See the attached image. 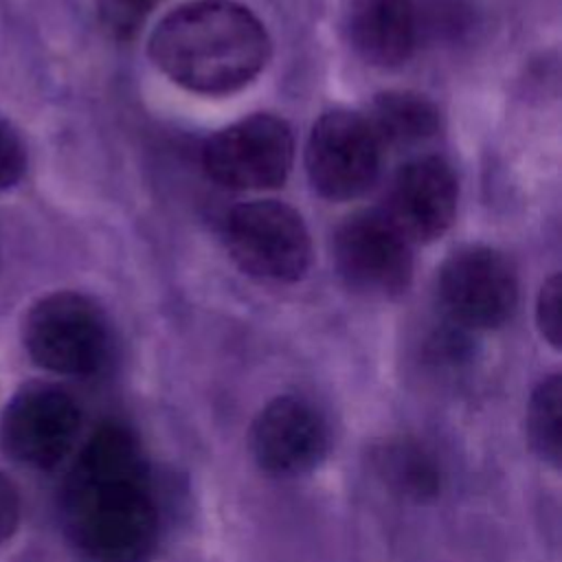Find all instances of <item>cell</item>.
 <instances>
[{
    "mask_svg": "<svg viewBox=\"0 0 562 562\" xmlns=\"http://www.w3.org/2000/svg\"><path fill=\"white\" fill-rule=\"evenodd\" d=\"M70 542L86 562H145L158 538V512L136 437L101 426L81 448L61 494Z\"/></svg>",
    "mask_w": 562,
    "mask_h": 562,
    "instance_id": "cell-1",
    "label": "cell"
},
{
    "mask_svg": "<svg viewBox=\"0 0 562 562\" xmlns=\"http://www.w3.org/2000/svg\"><path fill=\"white\" fill-rule=\"evenodd\" d=\"M263 22L237 0H189L151 31L147 53L176 86L222 97L248 86L270 59Z\"/></svg>",
    "mask_w": 562,
    "mask_h": 562,
    "instance_id": "cell-2",
    "label": "cell"
},
{
    "mask_svg": "<svg viewBox=\"0 0 562 562\" xmlns=\"http://www.w3.org/2000/svg\"><path fill=\"white\" fill-rule=\"evenodd\" d=\"M29 358L59 375H92L110 356V327L99 305L70 290L35 301L22 323Z\"/></svg>",
    "mask_w": 562,
    "mask_h": 562,
    "instance_id": "cell-3",
    "label": "cell"
},
{
    "mask_svg": "<svg viewBox=\"0 0 562 562\" xmlns=\"http://www.w3.org/2000/svg\"><path fill=\"white\" fill-rule=\"evenodd\" d=\"M224 241L233 261L257 279L292 283L305 277L312 263V239L303 217L279 200L233 206Z\"/></svg>",
    "mask_w": 562,
    "mask_h": 562,
    "instance_id": "cell-4",
    "label": "cell"
},
{
    "mask_svg": "<svg viewBox=\"0 0 562 562\" xmlns=\"http://www.w3.org/2000/svg\"><path fill=\"white\" fill-rule=\"evenodd\" d=\"M294 162L290 125L274 114H250L213 136L202 147L206 176L233 191H266L285 182Z\"/></svg>",
    "mask_w": 562,
    "mask_h": 562,
    "instance_id": "cell-5",
    "label": "cell"
},
{
    "mask_svg": "<svg viewBox=\"0 0 562 562\" xmlns=\"http://www.w3.org/2000/svg\"><path fill=\"white\" fill-rule=\"evenodd\" d=\"M384 149L362 114L325 112L312 127L305 169L318 195L347 202L364 195L380 178Z\"/></svg>",
    "mask_w": 562,
    "mask_h": 562,
    "instance_id": "cell-6",
    "label": "cell"
},
{
    "mask_svg": "<svg viewBox=\"0 0 562 562\" xmlns=\"http://www.w3.org/2000/svg\"><path fill=\"white\" fill-rule=\"evenodd\" d=\"M81 411L61 386L31 382L18 389L0 417V446L13 461L50 470L59 465L75 446Z\"/></svg>",
    "mask_w": 562,
    "mask_h": 562,
    "instance_id": "cell-7",
    "label": "cell"
},
{
    "mask_svg": "<svg viewBox=\"0 0 562 562\" xmlns=\"http://www.w3.org/2000/svg\"><path fill=\"white\" fill-rule=\"evenodd\" d=\"M437 281L443 310L468 329L501 327L518 303L514 266L490 246L454 250L439 268Z\"/></svg>",
    "mask_w": 562,
    "mask_h": 562,
    "instance_id": "cell-8",
    "label": "cell"
},
{
    "mask_svg": "<svg viewBox=\"0 0 562 562\" xmlns=\"http://www.w3.org/2000/svg\"><path fill=\"white\" fill-rule=\"evenodd\" d=\"M334 263L342 281L367 296H397L413 277L411 244L382 211L353 213L336 228Z\"/></svg>",
    "mask_w": 562,
    "mask_h": 562,
    "instance_id": "cell-9",
    "label": "cell"
},
{
    "mask_svg": "<svg viewBox=\"0 0 562 562\" xmlns=\"http://www.w3.org/2000/svg\"><path fill=\"white\" fill-rule=\"evenodd\" d=\"M248 443L263 472L296 476L325 457L327 426L310 402L296 395H279L255 415Z\"/></svg>",
    "mask_w": 562,
    "mask_h": 562,
    "instance_id": "cell-10",
    "label": "cell"
},
{
    "mask_svg": "<svg viewBox=\"0 0 562 562\" xmlns=\"http://www.w3.org/2000/svg\"><path fill=\"white\" fill-rule=\"evenodd\" d=\"M457 198L452 167L439 156H417L395 173L382 213L408 244H428L452 226Z\"/></svg>",
    "mask_w": 562,
    "mask_h": 562,
    "instance_id": "cell-11",
    "label": "cell"
},
{
    "mask_svg": "<svg viewBox=\"0 0 562 562\" xmlns=\"http://www.w3.org/2000/svg\"><path fill=\"white\" fill-rule=\"evenodd\" d=\"M347 31L353 50L369 64H404L419 42L417 0H351Z\"/></svg>",
    "mask_w": 562,
    "mask_h": 562,
    "instance_id": "cell-12",
    "label": "cell"
},
{
    "mask_svg": "<svg viewBox=\"0 0 562 562\" xmlns=\"http://www.w3.org/2000/svg\"><path fill=\"white\" fill-rule=\"evenodd\" d=\"M382 149H411L439 132V112L422 94L389 90L371 101L364 116Z\"/></svg>",
    "mask_w": 562,
    "mask_h": 562,
    "instance_id": "cell-13",
    "label": "cell"
},
{
    "mask_svg": "<svg viewBox=\"0 0 562 562\" xmlns=\"http://www.w3.org/2000/svg\"><path fill=\"white\" fill-rule=\"evenodd\" d=\"M562 380L558 373L544 378L531 393L527 406V437L536 454L551 465H560L562 430H560Z\"/></svg>",
    "mask_w": 562,
    "mask_h": 562,
    "instance_id": "cell-14",
    "label": "cell"
},
{
    "mask_svg": "<svg viewBox=\"0 0 562 562\" xmlns=\"http://www.w3.org/2000/svg\"><path fill=\"white\" fill-rule=\"evenodd\" d=\"M380 472L402 494L424 501L439 490L435 461L415 443H395L380 454Z\"/></svg>",
    "mask_w": 562,
    "mask_h": 562,
    "instance_id": "cell-15",
    "label": "cell"
},
{
    "mask_svg": "<svg viewBox=\"0 0 562 562\" xmlns=\"http://www.w3.org/2000/svg\"><path fill=\"white\" fill-rule=\"evenodd\" d=\"M160 0H97V13L103 29L119 37H132Z\"/></svg>",
    "mask_w": 562,
    "mask_h": 562,
    "instance_id": "cell-16",
    "label": "cell"
},
{
    "mask_svg": "<svg viewBox=\"0 0 562 562\" xmlns=\"http://www.w3.org/2000/svg\"><path fill=\"white\" fill-rule=\"evenodd\" d=\"M536 323L542 338L551 347H560L562 340V281L560 274L549 277L536 301Z\"/></svg>",
    "mask_w": 562,
    "mask_h": 562,
    "instance_id": "cell-17",
    "label": "cell"
},
{
    "mask_svg": "<svg viewBox=\"0 0 562 562\" xmlns=\"http://www.w3.org/2000/svg\"><path fill=\"white\" fill-rule=\"evenodd\" d=\"M26 169V147L20 134L0 119V191L20 182Z\"/></svg>",
    "mask_w": 562,
    "mask_h": 562,
    "instance_id": "cell-18",
    "label": "cell"
},
{
    "mask_svg": "<svg viewBox=\"0 0 562 562\" xmlns=\"http://www.w3.org/2000/svg\"><path fill=\"white\" fill-rule=\"evenodd\" d=\"M22 498L18 485L0 472V544L7 542L20 527Z\"/></svg>",
    "mask_w": 562,
    "mask_h": 562,
    "instance_id": "cell-19",
    "label": "cell"
}]
</instances>
